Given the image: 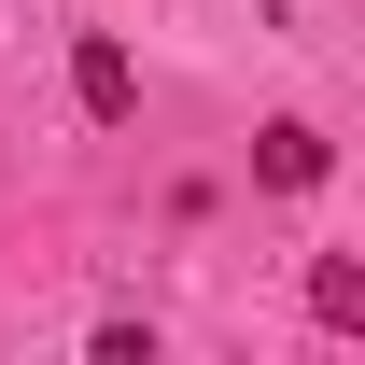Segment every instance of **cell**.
Here are the masks:
<instances>
[{
	"label": "cell",
	"mask_w": 365,
	"mask_h": 365,
	"mask_svg": "<svg viewBox=\"0 0 365 365\" xmlns=\"http://www.w3.org/2000/svg\"><path fill=\"white\" fill-rule=\"evenodd\" d=\"M323 169H337V140H323L309 113H281V127H253V182H267V197H323Z\"/></svg>",
	"instance_id": "obj_1"
},
{
	"label": "cell",
	"mask_w": 365,
	"mask_h": 365,
	"mask_svg": "<svg viewBox=\"0 0 365 365\" xmlns=\"http://www.w3.org/2000/svg\"><path fill=\"white\" fill-rule=\"evenodd\" d=\"M71 98H85L98 127H127V113H140V56L113 43V29H85V43H71Z\"/></svg>",
	"instance_id": "obj_2"
},
{
	"label": "cell",
	"mask_w": 365,
	"mask_h": 365,
	"mask_svg": "<svg viewBox=\"0 0 365 365\" xmlns=\"http://www.w3.org/2000/svg\"><path fill=\"white\" fill-rule=\"evenodd\" d=\"M309 323L323 337H365V253H309Z\"/></svg>",
	"instance_id": "obj_3"
}]
</instances>
